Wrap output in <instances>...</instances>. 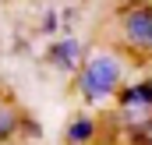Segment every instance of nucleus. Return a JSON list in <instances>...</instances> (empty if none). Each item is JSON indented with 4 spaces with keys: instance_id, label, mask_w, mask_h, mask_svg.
<instances>
[{
    "instance_id": "obj_5",
    "label": "nucleus",
    "mask_w": 152,
    "mask_h": 145,
    "mask_svg": "<svg viewBox=\"0 0 152 145\" xmlns=\"http://www.w3.org/2000/svg\"><path fill=\"white\" fill-rule=\"evenodd\" d=\"M99 135V120L92 113H75L64 124V145H92Z\"/></svg>"
},
{
    "instance_id": "obj_9",
    "label": "nucleus",
    "mask_w": 152,
    "mask_h": 145,
    "mask_svg": "<svg viewBox=\"0 0 152 145\" xmlns=\"http://www.w3.org/2000/svg\"><path fill=\"white\" fill-rule=\"evenodd\" d=\"M57 18H60L57 11H46V14H42V36H53V32H60V29H57Z\"/></svg>"
},
{
    "instance_id": "obj_6",
    "label": "nucleus",
    "mask_w": 152,
    "mask_h": 145,
    "mask_svg": "<svg viewBox=\"0 0 152 145\" xmlns=\"http://www.w3.org/2000/svg\"><path fill=\"white\" fill-rule=\"evenodd\" d=\"M18 120H21L18 106H11L7 99H0V145H7L18 135Z\"/></svg>"
},
{
    "instance_id": "obj_10",
    "label": "nucleus",
    "mask_w": 152,
    "mask_h": 145,
    "mask_svg": "<svg viewBox=\"0 0 152 145\" xmlns=\"http://www.w3.org/2000/svg\"><path fill=\"white\" fill-rule=\"evenodd\" d=\"M113 4H117V7H124V4H138V0H113Z\"/></svg>"
},
{
    "instance_id": "obj_1",
    "label": "nucleus",
    "mask_w": 152,
    "mask_h": 145,
    "mask_svg": "<svg viewBox=\"0 0 152 145\" xmlns=\"http://www.w3.org/2000/svg\"><path fill=\"white\" fill-rule=\"evenodd\" d=\"M127 53L117 46H92L85 50V60L75 71V92L85 106H110L120 85L127 81Z\"/></svg>"
},
{
    "instance_id": "obj_11",
    "label": "nucleus",
    "mask_w": 152,
    "mask_h": 145,
    "mask_svg": "<svg viewBox=\"0 0 152 145\" xmlns=\"http://www.w3.org/2000/svg\"><path fill=\"white\" fill-rule=\"evenodd\" d=\"M149 4H152V0H149Z\"/></svg>"
},
{
    "instance_id": "obj_7",
    "label": "nucleus",
    "mask_w": 152,
    "mask_h": 145,
    "mask_svg": "<svg viewBox=\"0 0 152 145\" xmlns=\"http://www.w3.org/2000/svg\"><path fill=\"white\" fill-rule=\"evenodd\" d=\"M127 138H131V145H152V113L127 127Z\"/></svg>"
},
{
    "instance_id": "obj_4",
    "label": "nucleus",
    "mask_w": 152,
    "mask_h": 145,
    "mask_svg": "<svg viewBox=\"0 0 152 145\" xmlns=\"http://www.w3.org/2000/svg\"><path fill=\"white\" fill-rule=\"evenodd\" d=\"M81 60H85V42L75 32H64L46 46V64L60 74H75L81 67Z\"/></svg>"
},
{
    "instance_id": "obj_3",
    "label": "nucleus",
    "mask_w": 152,
    "mask_h": 145,
    "mask_svg": "<svg viewBox=\"0 0 152 145\" xmlns=\"http://www.w3.org/2000/svg\"><path fill=\"white\" fill-rule=\"evenodd\" d=\"M113 103H117V117H120L124 127L145 120V117L152 113V74L138 78V81L120 85V92L113 96Z\"/></svg>"
},
{
    "instance_id": "obj_2",
    "label": "nucleus",
    "mask_w": 152,
    "mask_h": 145,
    "mask_svg": "<svg viewBox=\"0 0 152 145\" xmlns=\"http://www.w3.org/2000/svg\"><path fill=\"white\" fill-rule=\"evenodd\" d=\"M113 39H117V50H120V53L152 57V4H149V0L117 7Z\"/></svg>"
},
{
    "instance_id": "obj_8",
    "label": "nucleus",
    "mask_w": 152,
    "mask_h": 145,
    "mask_svg": "<svg viewBox=\"0 0 152 145\" xmlns=\"http://www.w3.org/2000/svg\"><path fill=\"white\" fill-rule=\"evenodd\" d=\"M18 135L28 138V142H36L39 135H42V127H39V120H32V117H21L18 120Z\"/></svg>"
}]
</instances>
